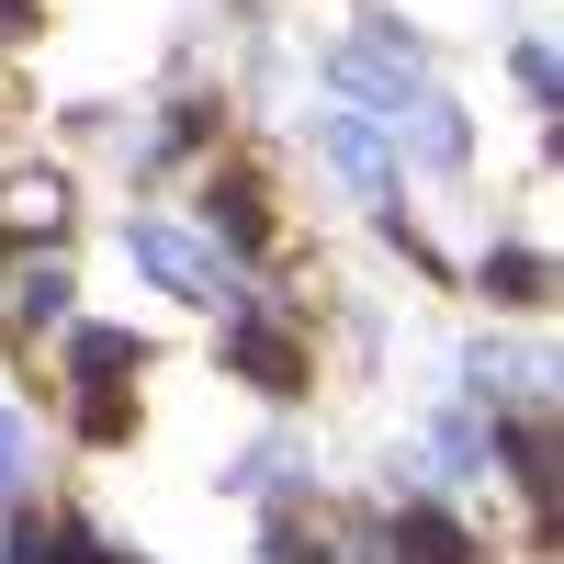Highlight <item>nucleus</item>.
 Returning <instances> with one entry per match:
<instances>
[{"mask_svg":"<svg viewBox=\"0 0 564 564\" xmlns=\"http://www.w3.org/2000/svg\"><path fill=\"white\" fill-rule=\"evenodd\" d=\"M204 238H215V260H271L282 249V204H271L260 159H215L204 170Z\"/></svg>","mask_w":564,"mask_h":564,"instance_id":"obj_1","label":"nucleus"},{"mask_svg":"<svg viewBox=\"0 0 564 564\" xmlns=\"http://www.w3.org/2000/svg\"><path fill=\"white\" fill-rule=\"evenodd\" d=\"M57 226H68V170H0V238H12V249H45V238H57Z\"/></svg>","mask_w":564,"mask_h":564,"instance_id":"obj_6","label":"nucleus"},{"mask_svg":"<svg viewBox=\"0 0 564 564\" xmlns=\"http://www.w3.org/2000/svg\"><path fill=\"white\" fill-rule=\"evenodd\" d=\"M57 372H68V395L79 384H135V372H148V339H135V327H68Z\"/></svg>","mask_w":564,"mask_h":564,"instance_id":"obj_7","label":"nucleus"},{"mask_svg":"<svg viewBox=\"0 0 564 564\" xmlns=\"http://www.w3.org/2000/svg\"><path fill=\"white\" fill-rule=\"evenodd\" d=\"M226 372H249V384L260 395H305L316 384V339H305V327H282V316H238V327H226Z\"/></svg>","mask_w":564,"mask_h":564,"instance_id":"obj_2","label":"nucleus"},{"mask_svg":"<svg viewBox=\"0 0 564 564\" xmlns=\"http://www.w3.org/2000/svg\"><path fill=\"white\" fill-rule=\"evenodd\" d=\"M23 475H34V452H23V417H0V497H12Z\"/></svg>","mask_w":564,"mask_h":564,"instance_id":"obj_10","label":"nucleus"},{"mask_svg":"<svg viewBox=\"0 0 564 564\" xmlns=\"http://www.w3.org/2000/svg\"><path fill=\"white\" fill-rule=\"evenodd\" d=\"M542 294H553V260H542V249H486V305L531 316Z\"/></svg>","mask_w":564,"mask_h":564,"instance_id":"obj_8","label":"nucleus"},{"mask_svg":"<svg viewBox=\"0 0 564 564\" xmlns=\"http://www.w3.org/2000/svg\"><path fill=\"white\" fill-rule=\"evenodd\" d=\"M384 564H497V553L463 531L452 508H430V497H417V508H395V520H384Z\"/></svg>","mask_w":564,"mask_h":564,"instance_id":"obj_5","label":"nucleus"},{"mask_svg":"<svg viewBox=\"0 0 564 564\" xmlns=\"http://www.w3.org/2000/svg\"><path fill=\"white\" fill-rule=\"evenodd\" d=\"M124 260H148L181 305H226V260H215L204 238H181L170 215H124Z\"/></svg>","mask_w":564,"mask_h":564,"instance_id":"obj_3","label":"nucleus"},{"mask_svg":"<svg viewBox=\"0 0 564 564\" xmlns=\"http://www.w3.org/2000/svg\"><path fill=\"white\" fill-rule=\"evenodd\" d=\"M68 294H79V282H68V260H57V249H12V260H0V316H12L23 339L68 327Z\"/></svg>","mask_w":564,"mask_h":564,"instance_id":"obj_4","label":"nucleus"},{"mask_svg":"<svg viewBox=\"0 0 564 564\" xmlns=\"http://www.w3.org/2000/svg\"><path fill=\"white\" fill-rule=\"evenodd\" d=\"M0 34H12V45H34V34H45V0H0Z\"/></svg>","mask_w":564,"mask_h":564,"instance_id":"obj_11","label":"nucleus"},{"mask_svg":"<svg viewBox=\"0 0 564 564\" xmlns=\"http://www.w3.org/2000/svg\"><path fill=\"white\" fill-rule=\"evenodd\" d=\"M79 441H90V452L135 441V384H79Z\"/></svg>","mask_w":564,"mask_h":564,"instance_id":"obj_9","label":"nucleus"}]
</instances>
